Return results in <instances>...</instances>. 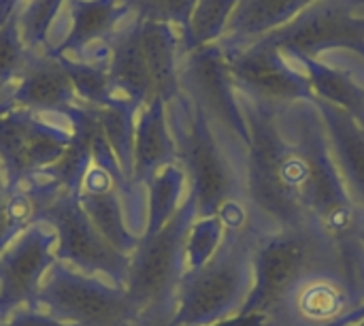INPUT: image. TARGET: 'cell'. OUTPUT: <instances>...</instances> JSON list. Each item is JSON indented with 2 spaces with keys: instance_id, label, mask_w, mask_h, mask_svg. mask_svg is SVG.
Returning <instances> with one entry per match:
<instances>
[{
  "instance_id": "1",
  "label": "cell",
  "mask_w": 364,
  "mask_h": 326,
  "mask_svg": "<svg viewBox=\"0 0 364 326\" xmlns=\"http://www.w3.org/2000/svg\"><path fill=\"white\" fill-rule=\"evenodd\" d=\"M243 113L250 130L245 192L252 205L279 231L311 224L303 209L305 160L299 143L279 132L271 105L250 98Z\"/></svg>"
},
{
  "instance_id": "2",
  "label": "cell",
  "mask_w": 364,
  "mask_h": 326,
  "mask_svg": "<svg viewBox=\"0 0 364 326\" xmlns=\"http://www.w3.org/2000/svg\"><path fill=\"white\" fill-rule=\"evenodd\" d=\"M314 105V102H311ZM299 147L305 160L303 209L307 220L339 250L350 280L356 278L358 256L354 252L360 241L363 211L352 199L328 145L324 124L318 109H305L301 120Z\"/></svg>"
},
{
  "instance_id": "3",
  "label": "cell",
  "mask_w": 364,
  "mask_h": 326,
  "mask_svg": "<svg viewBox=\"0 0 364 326\" xmlns=\"http://www.w3.org/2000/svg\"><path fill=\"white\" fill-rule=\"evenodd\" d=\"M177 117L173 135L177 141V160L188 175V196L196 205V216H220L226 228L239 231L245 222L239 201L241 186L230 158L213 135L211 120L183 92L168 102Z\"/></svg>"
},
{
  "instance_id": "4",
  "label": "cell",
  "mask_w": 364,
  "mask_h": 326,
  "mask_svg": "<svg viewBox=\"0 0 364 326\" xmlns=\"http://www.w3.org/2000/svg\"><path fill=\"white\" fill-rule=\"evenodd\" d=\"M252 282L254 248L232 231L205 267L181 280L173 318L179 326H209L230 318L243 307Z\"/></svg>"
},
{
  "instance_id": "5",
  "label": "cell",
  "mask_w": 364,
  "mask_h": 326,
  "mask_svg": "<svg viewBox=\"0 0 364 326\" xmlns=\"http://www.w3.org/2000/svg\"><path fill=\"white\" fill-rule=\"evenodd\" d=\"M333 246L314 226L282 228L254 248V282L239 314H271L296 284L324 267Z\"/></svg>"
},
{
  "instance_id": "6",
  "label": "cell",
  "mask_w": 364,
  "mask_h": 326,
  "mask_svg": "<svg viewBox=\"0 0 364 326\" xmlns=\"http://www.w3.org/2000/svg\"><path fill=\"white\" fill-rule=\"evenodd\" d=\"M196 218V205L188 196L175 218L156 235L143 237L130 256L126 297L136 316L175 312L179 284L186 275V235Z\"/></svg>"
},
{
  "instance_id": "7",
  "label": "cell",
  "mask_w": 364,
  "mask_h": 326,
  "mask_svg": "<svg viewBox=\"0 0 364 326\" xmlns=\"http://www.w3.org/2000/svg\"><path fill=\"white\" fill-rule=\"evenodd\" d=\"M75 137L70 115L36 113L9 102L0 105V169L9 190L49 171Z\"/></svg>"
},
{
  "instance_id": "8",
  "label": "cell",
  "mask_w": 364,
  "mask_h": 326,
  "mask_svg": "<svg viewBox=\"0 0 364 326\" xmlns=\"http://www.w3.org/2000/svg\"><path fill=\"white\" fill-rule=\"evenodd\" d=\"M32 307L75 326H128L136 318L124 288L58 261L47 271Z\"/></svg>"
},
{
  "instance_id": "9",
  "label": "cell",
  "mask_w": 364,
  "mask_h": 326,
  "mask_svg": "<svg viewBox=\"0 0 364 326\" xmlns=\"http://www.w3.org/2000/svg\"><path fill=\"white\" fill-rule=\"evenodd\" d=\"M38 220L55 231V261L115 288H126L130 258L119 254L92 224L75 194L62 192L49 201Z\"/></svg>"
},
{
  "instance_id": "10",
  "label": "cell",
  "mask_w": 364,
  "mask_h": 326,
  "mask_svg": "<svg viewBox=\"0 0 364 326\" xmlns=\"http://www.w3.org/2000/svg\"><path fill=\"white\" fill-rule=\"evenodd\" d=\"M360 2L364 0H318L258 41L292 56L318 58L328 49H350L364 58V17L354 15Z\"/></svg>"
},
{
  "instance_id": "11",
  "label": "cell",
  "mask_w": 364,
  "mask_h": 326,
  "mask_svg": "<svg viewBox=\"0 0 364 326\" xmlns=\"http://www.w3.org/2000/svg\"><path fill=\"white\" fill-rule=\"evenodd\" d=\"M179 85L181 92L194 105H198L209 120H215L243 145H247V120L237 98V85L228 68V58L220 43L196 49L181 58Z\"/></svg>"
},
{
  "instance_id": "12",
  "label": "cell",
  "mask_w": 364,
  "mask_h": 326,
  "mask_svg": "<svg viewBox=\"0 0 364 326\" xmlns=\"http://www.w3.org/2000/svg\"><path fill=\"white\" fill-rule=\"evenodd\" d=\"M55 263V231L36 220L0 252V320L32 307Z\"/></svg>"
},
{
  "instance_id": "13",
  "label": "cell",
  "mask_w": 364,
  "mask_h": 326,
  "mask_svg": "<svg viewBox=\"0 0 364 326\" xmlns=\"http://www.w3.org/2000/svg\"><path fill=\"white\" fill-rule=\"evenodd\" d=\"M235 85L243 88L250 98L271 102L314 100V92L303 70L284 60V51L267 43H252L239 51L226 53Z\"/></svg>"
},
{
  "instance_id": "14",
  "label": "cell",
  "mask_w": 364,
  "mask_h": 326,
  "mask_svg": "<svg viewBox=\"0 0 364 326\" xmlns=\"http://www.w3.org/2000/svg\"><path fill=\"white\" fill-rule=\"evenodd\" d=\"M4 102L36 113L60 115H70L77 107H81L60 58L49 56L45 51L32 53L26 70L13 83Z\"/></svg>"
},
{
  "instance_id": "15",
  "label": "cell",
  "mask_w": 364,
  "mask_h": 326,
  "mask_svg": "<svg viewBox=\"0 0 364 326\" xmlns=\"http://www.w3.org/2000/svg\"><path fill=\"white\" fill-rule=\"evenodd\" d=\"M126 21L111 38H107L109 47V79L115 98L130 102L136 111L145 107L149 100H154V88H151V75L145 60L139 21L134 17H128Z\"/></svg>"
},
{
  "instance_id": "16",
  "label": "cell",
  "mask_w": 364,
  "mask_h": 326,
  "mask_svg": "<svg viewBox=\"0 0 364 326\" xmlns=\"http://www.w3.org/2000/svg\"><path fill=\"white\" fill-rule=\"evenodd\" d=\"M70 30L51 49H43L55 58H79L90 47L111 38L130 17L122 0H70Z\"/></svg>"
},
{
  "instance_id": "17",
  "label": "cell",
  "mask_w": 364,
  "mask_h": 326,
  "mask_svg": "<svg viewBox=\"0 0 364 326\" xmlns=\"http://www.w3.org/2000/svg\"><path fill=\"white\" fill-rule=\"evenodd\" d=\"M177 160V141L168 120V105L160 98L139 109L132 143V184L145 182L164 164Z\"/></svg>"
},
{
  "instance_id": "18",
  "label": "cell",
  "mask_w": 364,
  "mask_h": 326,
  "mask_svg": "<svg viewBox=\"0 0 364 326\" xmlns=\"http://www.w3.org/2000/svg\"><path fill=\"white\" fill-rule=\"evenodd\" d=\"M324 124L335 164L364 214V126L348 111L322 100H311Z\"/></svg>"
},
{
  "instance_id": "19",
  "label": "cell",
  "mask_w": 364,
  "mask_h": 326,
  "mask_svg": "<svg viewBox=\"0 0 364 326\" xmlns=\"http://www.w3.org/2000/svg\"><path fill=\"white\" fill-rule=\"evenodd\" d=\"M314 2L318 0H239L220 47L224 53L239 51L284 28Z\"/></svg>"
},
{
  "instance_id": "20",
  "label": "cell",
  "mask_w": 364,
  "mask_h": 326,
  "mask_svg": "<svg viewBox=\"0 0 364 326\" xmlns=\"http://www.w3.org/2000/svg\"><path fill=\"white\" fill-rule=\"evenodd\" d=\"M188 175L179 160L164 164L145 182V235L162 231L188 199Z\"/></svg>"
},
{
  "instance_id": "21",
  "label": "cell",
  "mask_w": 364,
  "mask_h": 326,
  "mask_svg": "<svg viewBox=\"0 0 364 326\" xmlns=\"http://www.w3.org/2000/svg\"><path fill=\"white\" fill-rule=\"evenodd\" d=\"M301 62L309 88L316 100L328 102L348 111L364 126V85H360L350 73L333 68L311 56H294Z\"/></svg>"
},
{
  "instance_id": "22",
  "label": "cell",
  "mask_w": 364,
  "mask_h": 326,
  "mask_svg": "<svg viewBox=\"0 0 364 326\" xmlns=\"http://www.w3.org/2000/svg\"><path fill=\"white\" fill-rule=\"evenodd\" d=\"M237 2L239 0H196L188 26L179 34L181 58L196 49L218 45L226 34Z\"/></svg>"
},
{
  "instance_id": "23",
  "label": "cell",
  "mask_w": 364,
  "mask_h": 326,
  "mask_svg": "<svg viewBox=\"0 0 364 326\" xmlns=\"http://www.w3.org/2000/svg\"><path fill=\"white\" fill-rule=\"evenodd\" d=\"M228 233L220 216H196L186 235V275L205 267L222 248Z\"/></svg>"
},
{
  "instance_id": "24",
  "label": "cell",
  "mask_w": 364,
  "mask_h": 326,
  "mask_svg": "<svg viewBox=\"0 0 364 326\" xmlns=\"http://www.w3.org/2000/svg\"><path fill=\"white\" fill-rule=\"evenodd\" d=\"M64 2L66 0H28L19 11V32L32 53L47 47V36Z\"/></svg>"
},
{
  "instance_id": "25",
  "label": "cell",
  "mask_w": 364,
  "mask_h": 326,
  "mask_svg": "<svg viewBox=\"0 0 364 326\" xmlns=\"http://www.w3.org/2000/svg\"><path fill=\"white\" fill-rule=\"evenodd\" d=\"M17 15L9 17L0 26V83L9 88H13V83L21 77L32 58V51L23 45Z\"/></svg>"
},
{
  "instance_id": "26",
  "label": "cell",
  "mask_w": 364,
  "mask_h": 326,
  "mask_svg": "<svg viewBox=\"0 0 364 326\" xmlns=\"http://www.w3.org/2000/svg\"><path fill=\"white\" fill-rule=\"evenodd\" d=\"M122 2L128 6L130 17L168 23L179 34L186 30L190 13L196 4V0H122Z\"/></svg>"
},
{
  "instance_id": "27",
  "label": "cell",
  "mask_w": 364,
  "mask_h": 326,
  "mask_svg": "<svg viewBox=\"0 0 364 326\" xmlns=\"http://www.w3.org/2000/svg\"><path fill=\"white\" fill-rule=\"evenodd\" d=\"M0 326H75L68 322H62L53 316H49L43 310L36 307H23L15 314H11L9 318L0 320Z\"/></svg>"
},
{
  "instance_id": "28",
  "label": "cell",
  "mask_w": 364,
  "mask_h": 326,
  "mask_svg": "<svg viewBox=\"0 0 364 326\" xmlns=\"http://www.w3.org/2000/svg\"><path fill=\"white\" fill-rule=\"evenodd\" d=\"M175 312H151V314H139L128 326H179L173 318Z\"/></svg>"
},
{
  "instance_id": "29",
  "label": "cell",
  "mask_w": 364,
  "mask_h": 326,
  "mask_svg": "<svg viewBox=\"0 0 364 326\" xmlns=\"http://www.w3.org/2000/svg\"><path fill=\"white\" fill-rule=\"evenodd\" d=\"M26 2H28V0H0V26H2L9 17L17 15V13L23 9Z\"/></svg>"
},
{
  "instance_id": "30",
  "label": "cell",
  "mask_w": 364,
  "mask_h": 326,
  "mask_svg": "<svg viewBox=\"0 0 364 326\" xmlns=\"http://www.w3.org/2000/svg\"><path fill=\"white\" fill-rule=\"evenodd\" d=\"M11 190H9V186H6V179H4V173H2V169H0V201L9 194Z\"/></svg>"
},
{
  "instance_id": "31",
  "label": "cell",
  "mask_w": 364,
  "mask_h": 326,
  "mask_svg": "<svg viewBox=\"0 0 364 326\" xmlns=\"http://www.w3.org/2000/svg\"><path fill=\"white\" fill-rule=\"evenodd\" d=\"M9 92H11V88H9V85H4V83H0V105L9 98Z\"/></svg>"
},
{
  "instance_id": "32",
  "label": "cell",
  "mask_w": 364,
  "mask_h": 326,
  "mask_svg": "<svg viewBox=\"0 0 364 326\" xmlns=\"http://www.w3.org/2000/svg\"><path fill=\"white\" fill-rule=\"evenodd\" d=\"M328 326V325H326ZM343 326H364V318L363 320H358V322H352V325H343Z\"/></svg>"
},
{
  "instance_id": "33",
  "label": "cell",
  "mask_w": 364,
  "mask_h": 326,
  "mask_svg": "<svg viewBox=\"0 0 364 326\" xmlns=\"http://www.w3.org/2000/svg\"><path fill=\"white\" fill-rule=\"evenodd\" d=\"M360 241H363V243H364V233H363V235H360Z\"/></svg>"
}]
</instances>
